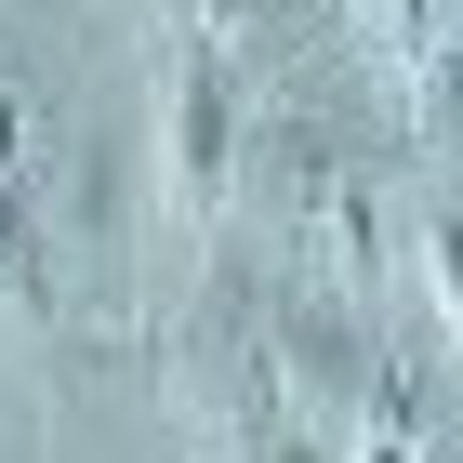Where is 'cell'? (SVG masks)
Instances as JSON below:
<instances>
[{
	"instance_id": "1",
	"label": "cell",
	"mask_w": 463,
	"mask_h": 463,
	"mask_svg": "<svg viewBox=\"0 0 463 463\" xmlns=\"http://www.w3.org/2000/svg\"><path fill=\"white\" fill-rule=\"evenodd\" d=\"M265 371H279V397H305V424H357V397H371V357H357L345 331V291H279L265 305Z\"/></svg>"
},
{
	"instance_id": "2",
	"label": "cell",
	"mask_w": 463,
	"mask_h": 463,
	"mask_svg": "<svg viewBox=\"0 0 463 463\" xmlns=\"http://www.w3.org/2000/svg\"><path fill=\"white\" fill-rule=\"evenodd\" d=\"M159 185H173V213L199 225L239 185V107H225V67L213 53H185L173 67V133H159Z\"/></svg>"
},
{
	"instance_id": "3",
	"label": "cell",
	"mask_w": 463,
	"mask_h": 463,
	"mask_svg": "<svg viewBox=\"0 0 463 463\" xmlns=\"http://www.w3.org/2000/svg\"><path fill=\"white\" fill-rule=\"evenodd\" d=\"M411 265H424V305H437V331H450V357H463V213L450 199L411 213Z\"/></svg>"
},
{
	"instance_id": "6",
	"label": "cell",
	"mask_w": 463,
	"mask_h": 463,
	"mask_svg": "<svg viewBox=\"0 0 463 463\" xmlns=\"http://www.w3.org/2000/svg\"><path fill=\"white\" fill-rule=\"evenodd\" d=\"M437 40H450V53H463V0H437Z\"/></svg>"
},
{
	"instance_id": "4",
	"label": "cell",
	"mask_w": 463,
	"mask_h": 463,
	"mask_svg": "<svg viewBox=\"0 0 463 463\" xmlns=\"http://www.w3.org/2000/svg\"><path fill=\"white\" fill-rule=\"evenodd\" d=\"M345 14H357V40H371L384 67H424L437 53V0H345Z\"/></svg>"
},
{
	"instance_id": "5",
	"label": "cell",
	"mask_w": 463,
	"mask_h": 463,
	"mask_svg": "<svg viewBox=\"0 0 463 463\" xmlns=\"http://www.w3.org/2000/svg\"><path fill=\"white\" fill-rule=\"evenodd\" d=\"M357 463H424V450H411L397 424H371V437H357Z\"/></svg>"
}]
</instances>
